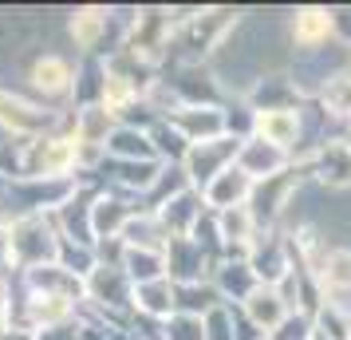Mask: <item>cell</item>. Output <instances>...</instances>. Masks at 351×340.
I'll return each mask as SVG.
<instances>
[{"label": "cell", "instance_id": "cell-1", "mask_svg": "<svg viewBox=\"0 0 351 340\" xmlns=\"http://www.w3.org/2000/svg\"><path fill=\"white\" fill-rule=\"evenodd\" d=\"M32 76H36V87H40V91H64L71 71H67L64 60H40Z\"/></svg>", "mask_w": 351, "mask_h": 340}, {"label": "cell", "instance_id": "cell-2", "mask_svg": "<svg viewBox=\"0 0 351 340\" xmlns=\"http://www.w3.org/2000/svg\"><path fill=\"white\" fill-rule=\"evenodd\" d=\"M328 28H332V16H328V12H316V8L300 12V20H296V36H300L304 44H316Z\"/></svg>", "mask_w": 351, "mask_h": 340}, {"label": "cell", "instance_id": "cell-3", "mask_svg": "<svg viewBox=\"0 0 351 340\" xmlns=\"http://www.w3.org/2000/svg\"><path fill=\"white\" fill-rule=\"evenodd\" d=\"M261 131L269 135V143H288V139L296 135V119H292V115H280V111H265Z\"/></svg>", "mask_w": 351, "mask_h": 340}, {"label": "cell", "instance_id": "cell-4", "mask_svg": "<svg viewBox=\"0 0 351 340\" xmlns=\"http://www.w3.org/2000/svg\"><path fill=\"white\" fill-rule=\"evenodd\" d=\"M328 285H335V289L351 285V253H332L328 258Z\"/></svg>", "mask_w": 351, "mask_h": 340}, {"label": "cell", "instance_id": "cell-5", "mask_svg": "<svg viewBox=\"0 0 351 340\" xmlns=\"http://www.w3.org/2000/svg\"><path fill=\"white\" fill-rule=\"evenodd\" d=\"M99 28H103V16H95V12H80L71 20V32L80 36V44H95Z\"/></svg>", "mask_w": 351, "mask_h": 340}]
</instances>
